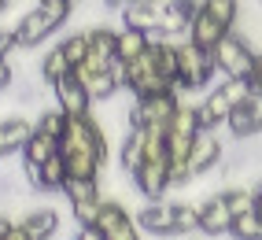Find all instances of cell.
<instances>
[{"instance_id":"1","label":"cell","mask_w":262,"mask_h":240,"mask_svg":"<svg viewBox=\"0 0 262 240\" xmlns=\"http://www.w3.org/2000/svg\"><path fill=\"white\" fill-rule=\"evenodd\" d=\"M218 71H214V59L207 48L192 45V41H178V85L185 93H207L214 85Z\"/></svg>"},{"instance_id":"2","label":"cell","mask_w":262,"mask_h":240,"mask_svg":"<svg viewBox=\"0 0 262 240\" xmlns=\"http://www.w3.org/2000/svg\"><path fill=\"white\" fill-rule=\"evenodd\" d=\"M211 59H214V71L222 74V78H251V71H255V48L240 37V33H225V37L211 48Z\"/></svg>"},{"instance_id":"3","label":"cell","mask_w":262,"mask_h":240,"mask_svg":"<svg viewBox=\"0 0 262 240\" xmlns=\"http://www.w3.org/2000/svg\"><path fill=\"white\" fill-rule=\"evenodd\" d=\"M59 151H100V156H111L107 151V137H103L96 115H67V129L59 137Z\"/></svg>"},{"instance_id":"4","label":"cell","mask_w":262,"mask_h":240,"mask_svg":"<svg viewBox=\"0 0 262 240\" xmlns=\"http://www.w3.org/2000/svg\"><path fill=\"white\" fill-rule=\"evenodd\" d=\"M173 107H178V93H155V96H133L129 107V126H166Z\"/></svg>"},{"instance_id":"5","label":"cell","mask_w":262,"mask_h":240,"mask_svg":"<svg viewBox=\"0 0 262 240\" xmlns=\"http://www.w3.org/2000/svg\"><path fill=\"white\" fill-rule=\"evenodd\" d=\"M96 229L103 233V240H141V226H137V218L122 207L118 200H103L100 218H96Z\"/></svg>"},{"instance_id":"6","label":"cell","mask_w":262,"mask_h":240,"mask_svg":"<svg viewBox=\"0 0 262 240\" xmlns=\"http://www.w3.org/2000/svg\"><path fill=\"white\" fill-rule=\"evenodd\" d=\"M133 188L144 200H163L173 188V181H170V159L166 156L163 159H144L141 166L133 170Z\"/></svg>"},{"instance_id":"7","label":"cell","mask_w":262,"mask_h":240,"mask_svg":"<svg viewBox=\"0 0 262 240\" xmlns=\"http://www.w3.org/2000/svg\"><path fill=\"white\" fill-rule=\"evenodd\" d=\"M59 26L56 23H52L48 19V15L41 11V4H33L26 15H23V19L19 23H15V45H19V48H41L48 37H52V33H56Z\"/></svg>"},{"instance_id":"8","label":"cell","mask_w":262,"mask_h":240,"mask_svg":"<svg viewBox=\"0 0 262 240\" xmlns=\"http://www.w3.org/2000/svg\"><path fill=\"white\" fill-rule=\"evenodd\" d=\"M222 141H218V133L214 129H200L196 137H192V148H188V174L196 178V174H207V170H214L222 163Z\"/></svg>"},{"instance_id":"9","label":"cell","mask_w":262,"mask_h":240,"mask_svg":"<svg viewBox=\"0 0 262 240\" xmlns=\"http://www.w3.org/2000/svg\"><path fill=\"white\" fill-rule=\"evenodd\" d=\"M229 226H233V211H229V203H225L222 192H211L203 200V207H200V233L203 236H229Z\"/></svg>"},{"instance_id":"10","label":"cell","mask_w":262,"mask_h":240,"mask_svg":"<svg viewBox=\"0 0 262 240\" xmlns=\"http://www.w3.org/2000/svg\"><path fill=\"white\" fill-rule=\"evenodd\" d=\"M52 96H56V107H63L67 115H89L93 111V100L74 74H63L59 81H52Z\"/></svg>"},{"instance_id":"11","label":"cell","mask_w":262,"mask_h":240,"mask_svg":"<svg viewBox=\"0 0 262 240\" xmlns=\"http://www.w3.org/2000/svg\"><path fill=\"white\" fill-rule=\"evenodd\" d=\"M225 30L218 19H211V15H207L200 4H196V11H192V19H188V30H185V41H192V45H200V48H207V52H211V48L225 37Z\"/></svg>"},{"instance_id":"12","label":"cell","mask_w":262,"mask_h":240,"mask_svg":"<svg viewBox=\"0 0 262 240\" xmlns=\"http://www.w3.org/2000/svg\"><path fill=\"white\" fill-rule=\"evenodd\" d=\"M71 74L85 85V93H89L93 104H100V100H111V96L118 93V81H115L111 71H89L85 63H78V67H71Z\"/></svg>"},{"instance_id":"13","label":"cell","mask_w":262,"mask_h":240,"mask_svg":"<svg viewBox=\"0 0 262 240\" xmlns=\"http://www.w3.org/2000/svg\"><path fill=\"white\" fill-rule=\"evenodd\" d=\"M137 226H141V233H151V236H173V203L151 200L137 214Z\"/></svg>"},{"instance_id":"14","label":"cell","mask_w":262,"mask_h":240,"mask_svg":"<svg viewBox=\"0 0 262 240\" xmlns=\"http://www.w3.org/2000/svg\"><path fill=\"white\" fill-rule=\"evenodd\" d=\"M19 222L30 233V240H56V233H59V211L56 207H33Z\"/></svg>"},{"instance_id":"15","label":"cell","mask_w":262,"mask_h":240,"mask_svg":"<svg viewBox=\"0 0 262 240\" xmlns=\"http://www.w3.org/2000/svg\"><path fill=\"white\" fill-rule=\"evenodd\" d=\"M148 45H151V33L137 30V26H122L118 37H115V59L129 63V59H137L141 52H148Z\"/></svg>"},{"instance_id":"16","label":"cell","mask_w":262,"mask_h":240,"mask_svg":"<svg viewBox=\"0 0 262 240\" xmlns=\"http://www.w3.org/2000/svg\"><path fill=\"white\" fill-rule=\"evenodd\" d=\"M63 163H67V174L71 178H100V170L107 166V156H100V151H67Z\"/></svg>"},{"instance_id":"17","label":"cell","mask_w":262,"mask_h":240,"mask_svg":"<svg viewBox=\"0 0 262 240\" xmlns=\"http://www.w3.org/2000/svg\"><path fill=\"white\" fill-rule=\"evenodd\" d=\"M19 151H23V163H30V166H41L45 159H52V156L59 151V141H56V137H48V133H41V129H33Z\"/></svg>"},{"instance_id":"18","label":"cell","mask_w":262,"mask_h":240,"mask_svg":"<svg viewBox=\"0 0 262 240\" xmlns=\"http://www.w3.org/2000/svg\"><path fill=\"white\" fill-rule=\"evenodd\" d=\"M144 163V133L141 126L126 129V137H122V148H118V170H126V174H133L137 166Z\"/></svg>"},{"instance_id":"19","label":"cell","mask_w":262,"mask_h":240,"mask_svg":"<svg viewBox=\"0 0 262 240\" xmlns=\"http://www.w3.org/2000/svg\"><path fill=\"white\" fill-rule=\"evenodd\" d=\"M37 74H41V81H59L63 74H71V59H67V52L59 45H52L48 52H41V59H37Z\"/></svg>"},{"instance_id":"20","label":"cell","mask_w":262,"mask_h":240,"mask_svg":"<svg viewBox=\"0 0 262 240\" xmlns=\"http://www.w3.org/2000/svg\"><path fill=\"white\" fill-rule=\"evenodd\" d=\"M200 207L192 200H173V236H192L200 233Z\"/></svg>"},{"instance_id":"21","label":"cell","mask_w":262,"mask_h":240,"mask_svg":"<svg viewBox=\"0 0 262 240\" xmlns=\"http://www.w3.org/2000/svg\"><path fill=\"white\" fill-rule=\"evenodd\" d=\"M200 8L211 15V19H218L225 30H233L236 19H240V0H200Z\"/></svg>"},{"instance_id":"22","label":"cell","mask_w":262,"mask_h":240,"mask_svg":"<svg viewBox=\"0 0 262 240\" xmlns=\"http://www.w3.org/2000/svg\"><path fill=\"white\" fill-rule=\"evenodd\" d=\"M229 236H233V240H262V218H258V207L248 211V214H236L233 226H229Z\"/></svg>"},{"instance_id":"23","label":"cell","mask_w":262,"mask_h":240,"mask_svg":"<svg viewBox=\"0 0 262 240\" xmlns=\"http://www.w3.org/2000/svg\"><path fill=\"white\" fill-rule=\"evenodd\" d=\"M59 192L67 196V200H89V196H100V178H71L67 174V181H63V188Z\"/></svg>"},{"instance_id":"24","label":"cell","mask_w":262,"mask_h":240,"mask_svg":"<svg viewBox=\"0 0 262 240\" xmlns=\"http://www.w3.org/2000/svg\"><path fill=\"white\" fill-rule=\"evenodd\" d=\"M33 129H41V133H48V137H63V129H67V111L63 107H45L37 118H33Z\"/></svg>"},{"instance_id":"25","label":"cell","mask_w":262,"mask_h":240,"mask_svg":"<svg viewBox=\"0 0 262 240\" xmlns=\"http://www.w3.org/2000/svg\"><path fill=\"white\" fill-rule=\"evenodd\" d=\"M59 48L67 52L71 67H78L85 56H89V30H74V33H67V37L59 41Z\"/></svg>"},{"instance_id":"26","label":"cell","mask_w":262,"mask_h":240,"mask_svg":"<svg viewBox=\"0 0 262 240\" xmlns=\"http://www.w3.org/2000/svg\"><path fill=\"white\" fill-rule=\"evenodd\" d=\"M225 129L233 133V141H244V137H251V133H255V122H251L248 104H240V107L229 111V118H225Z\"/></svg>"},{"instance_id":"27","label":"cell","mask_w":262,"mask_h":240,"mask_svg":"<svg viewBox=\"0 0 262 240\" xmlns=\"http://www.w3.org/2000/svg\"><path fill=\"white\" fill-rule=\"evenodd\" d=\"M103 200H107V196H89V200H74V203H71V214H74L78 226H96Z\"/></svg>"},{"instance_id":"28","label":"cell","mask_w":262,"mask_h":240,"mask_svg":"<svg viewBox=\"0 0 262 240\" xmlns=\"http://www.w3.org/2000/svg\"><path fill=\"white\" fill-rule=\"evenodd\" d=\"M248 111H251V122H255V133H258V129H262V89H251Z\"/></svg>"},{"instance_id":"29","label":"cell","mask_w":262,"mask_h":240,"mask_svg":"<svg viewBox=\"0 0 262 240\" xmlns=\"http://www.w3.org/2000/svg\"><path fill=\"white\" fill-rule=\"evenodd\" d=\"M11 81H15L11 59H8V56H0V93H4V89H11Z\"/></svg>"},{"instance_id":"30","label":"cell","mask_w":262,"mask_h":240,"mask_svg":"<svg viewBox=\"0 0 262 240\" xmlns=\"http://www.w3.org/2000/svg\"><path fill=\"white\" fill-rule=\"evenodd\" d=\"M0 240H30V233L23 229V222H19V218H15V222H11V226L4 229V236H0Z\"/></svg>"},{"instance_id":"31","label":"cell","mask_w":262,"mask_h":240,"mask_svg":"<svg viewBox=\"0 0 262 240\" xmlns=\"http://www.w3.org/2000/svg\"><path fill=\"white\" fill-rule=\"evenodd\" d=\"M11 52H15V33L0 30V56H11Z\"/></svg>"},{"instance_id":"32","label":"cell","mask_w":262,"mask_h":240,"mask_svg":"<svg viewBox=\"0 0 262 240\" xmlns=\"http://www.w3.org/2000/svg\"><path fill=\"white\" fill-rule=\"evenodd\" d=\"M74 240H103V233H100L96 226H78V233H74Z\"/></svg>"},{"instance_id":"33","label":"cell","mask_w":262,"mask_h":240,"mask_svg":"<svg viewBox=\"0 0 262 240\" xmlns=\"http://www.w3.org/2000/svg\"><path fill=\"white\" fill-rule=\"evenodd\" d=\"M255 200H258V207H262V181L255 185Z\"/></svg>"},{"instance_id":"34","label":"cell","mask_w":262,"mask_h":240,"mask_svg":"<svg viewBox=\"0 0 262 240\" xmlns=\"http://www.w3.org/2000/svg\"><path fill=\"white\" fill-rule=\"evenodd\" d=\"M8 4H11V0H0V8H8Z\"/></svg>"},{"instance_id":"35","label":"cell","mask_w":262,"mask_h":240,"mask_svg":"<svg viewBox=\"0 0 262 240\" xmlns=\"http://www.w3.org/2000/svg\"><path fill=\"white\" fill-rule=\"evenodd\" d=\"M258 218H262V207H258Z\"/></svg>"},{"instance_id":"36","label":"cell","mask_w":262,"mask_h":240,"mask_svg":"<svg viewBox=\"0 0 262 240\" xmlns=\"http://www.w3.org/2000/svg\"><path fill=\"white\" fill-rule=\"evenodd\" d=\"M0 11H4V8H0Z\"/></svg>"}]
</instances>
